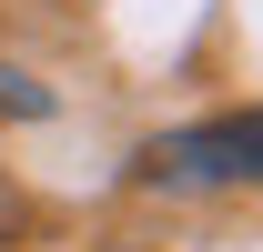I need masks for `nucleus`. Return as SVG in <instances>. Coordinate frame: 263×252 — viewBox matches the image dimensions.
Wrapping results in <instances>:
<instances>
[{
	"instance_id": "f03ea898",
	"label": "nucleus",
	"mask_w": 263,
	"mask_h": 252,
	"mask_svg": "<svg viewBox=\"0 0 263 252\" xmlns=\"http://www.w3.org/2000/svg\"><path fill=\"white\" fill-rule=\"evenodd\" d=\"M41 111H51V91H41L31 71H10V61H0V121H41Z\"/></svg>"
},
{
	"instance_id": "7ed1b4c3",
	"label": "nucleus",
	"mask_w": 263,
	"mask_h": 252,
	"mask_svg": "<svg viewBox=\"0 0 263 252\" xmlns=\"http://www.w3.org/2000/svg\"><path fill=\"white\" fill-rule=\"evenodd\" d=\"M21 222H31V212H21V192L0 182V242H10V232H21Z\"/></svg>"
},
{
	"instance_id": "f257e3e1",
	"label": "nucleus",
	"mask_w": 263,
	"mask_h": 252,
	"mask_svg": "<svg viewBox=\"0 0 263 252\" xmlns=\"http://www.w3.org/2000/svg\"><path fill=\"white\" fill-rule=\"evenodd\" d=\"M142 182L152 192H243V182H263V111H223V121L162 131L142 152Z\"/></svg>"
}]
</instances>
